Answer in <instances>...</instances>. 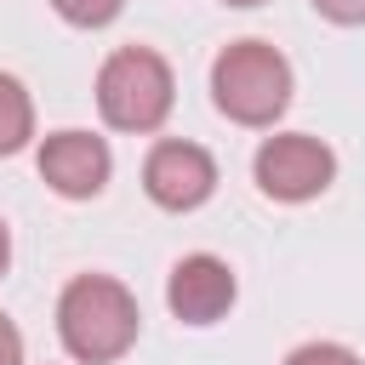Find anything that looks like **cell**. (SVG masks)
I'll return each mask as SVG.
<instances>
[{
  "instance_id": "obj_12",
  "label": "cell",
  "mask_w": 365,
  "mask_h": 365,
  "mask_svg": "<svg viewBox=\"0 0 365 365\" xmlns=\"http://www.w3.org/2000/svg\"><path fill=\"white\" fill-rule=\"evenodd\" d=\"M0 365H23V331L0 314Z\"/></svg>"
},
{
  "instance_id": "obj_6",
  "label": "cell",
  "mask_w": 365,
  "mask_h": 365,
  "mask_svg": "<svg viewBox=\"0 0 365 365\" xmlns=\"http://www.w3.org/2000/svg\"><path fill=\"white\" fill-rule=\"evenodd\" d=\"M108 171H114V154L103 137L91 131H57L40 143V177L63 194V200H91L108 188Z\"/></svg>"
},
{
  "instance_id": "obj_4",
  "label": "cell",
  "mask_w": 365,
  "mask_h": 365,
  "mask_svg": "<svg viewBox=\"0 0 365 365\" xmlns=\"http://www.w3.org/2000/svg\"><path fill=\"white\" fill-rule=\"evenodd\" d=\"M331 177H336V154L308 131H285V137H268L257 148V188L268 200L302 205V200L325 194Z\"/></svg>"
},
{
  "instance_id": "obj_11",
  "label": "cell",
  "mask_w": 365,
  "mask_h": 365,
  "mask_svg": "<svg viewBox=\"0 0 365 365\" xmlns=\"http://www.w3.org/2000/svg\"><path fill=\"white\" fill-rule=\"evenodd\" d=\"M314 11L331 23H365V0H314Z\"/></svg>"
},
{
  "instance_id": "obj_5",
  "label": "cell",
  "mask_w": 365,
  "mask_h": 365,
  "mask_svg": "<svg viewBox=\"0 0 365 365\" xmlns=\"http://www.w3.org/2000/svg\"><path fill=\"white\" fill-rule=\"evenodd\" d=\"M143 188L165 211H194L217 188V160L200 143H154L143 160Z\"/></svg>"
},
{
  "instance_id": "obj_10",
  "label": "cell",
  "mask_w": 365,
  "mask_h": 365,
  "mask_svg": "<svg viewBox=\"0 0 365 365\" xmlns=\"http://www.w3.org/2000/svg\"><path fill=\"white\" fill-rule=\"evenodd\" d=\"M285 365H359V354L342 348V342H302V348L285 354Z\"/></svg>"
},
{
  "instance_id": "obj_13",
  "label": "cell",
  "mask_w": 365,
  "mask_h": 365,
  "mask_svg": "<svg viewBox=\"0 0 365 365\" xmlns=\"http://www.w3.org/2000/svg\"><path fill=\"white\" fill-rule=\"evenodd\" d=\"M6 262H11V234H6V222H0V274H6Z\"/></svg>"
},
{
  "instance_id": "obj_8",
  "label": "cell",
  "mask_w": 365,
  "mask_h": 365,
  "mask_svg": "<svg viewBox=\"0 0 365 365\" xmlns=\"http://www.w3.org/2000/svg\"><path fill=\"white\" fill-rule=\"evenodd\" d=\"M34 137V103L23 91V80L0 74V154H17Z\"/></svg>"
},
{
  "instance_id": "obj_9",
  "label": "cell",
  "mask_w": 365,
  "mask_h": 365,
  "mask_svg": "<svg viewBox=\"0 0 365 365\" xmlns=\"http://www.w3.org/2000/svg\"><path fill=\"white\" fill-rule=\"evenodd\" d=\"M51 6H57V17L74 23V29H103V23L120 17L125 0H51Z\"/></svg>"
},
{
  "instance_id": "obj_2",
  "label": "cell",
  "mask_w": 365,
  "mask_h": 365,
  "mask_svg": "<svg viewBox=\"0 0 365 365\" xmlns=\"http://www.w3.org/2000/svg\"><path fill=\"white\" fill-rule=\"evenodd\" d=\"M211 97L234 125H274L291 103V63L268 40H234L211 63Z\"/></svg>"
},
{
  "instance_id": "obj_1",
  "label": "cell",
  "mask_w": 365,
  "mask_h": 365,
  "mask_svg": "<svg viewBox=\"0 0 365 365\" xmlns=\"http://www.w3.org/2000/svg\"><path fill=\"white\" fill-rule=\"evenodd\" d=\"M137 297L108 274H80L57 297V336L80 365H114L137 342Z\"/></svg>"
},
{
  "instance_id": "obj_7",
  "label": "cell",
  "mask_w": 365,
  "mask_h": 365,
  "mask_svg": "<svg viewBox=\"0 0 365 365\" xmlns=\"http://www.w3.org/2000/svg\"><path fill=\"white\" fill-rule=\"evenodd\" d=\"M234 274H228V262L222 257H205V251H194V257H182L177 268H171V279H165V302H171V314L177 319H188V325H217L228 308H234Z\"/></svg>"
},
{
  "instance_id": "obj_3",
  "label": "cell",
  "mask_w": 365,
  "mask_h": 365,
  "mask_svg": "<svg viewBox=\"0 0 365 365\" xmlns=\"http://www.w3.org/2000/svg\"><path fill=\"white\" fill-rule=\"evenodd\" d=\"M177 103L171 68L148 46H120L97 74V108L114 131H160Z\"/></svg>"
},
{
  "instance_id": "obj_14",
  "label": "cell",
  "mask_w": 365,
  "mask_h": 365,
  "mask_svg": "<svg viewBox=\"0 0 365 365\" xmlns=\"http://www.w3.org/2000/svg\"><path fill=\"white\" fill-rule=\"evenodd\" d=\"M222 6H262V0H222Z\"/></svg>"
}]
</instances>
